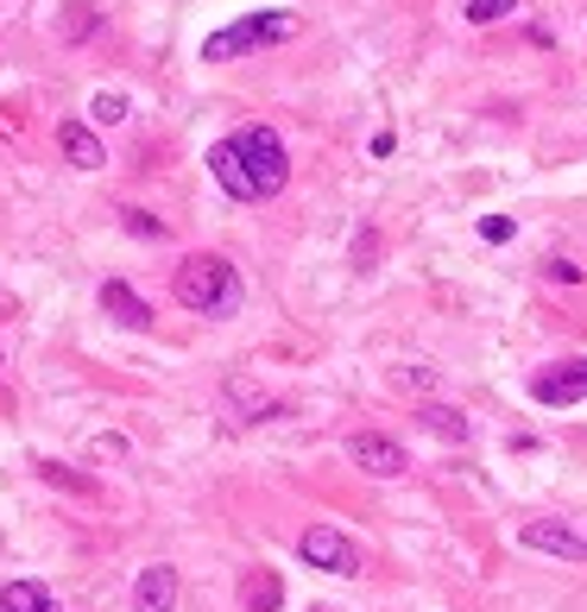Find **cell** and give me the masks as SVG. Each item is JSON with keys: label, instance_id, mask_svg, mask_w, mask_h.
<instances>
[{"label": "cell", "instance_id": "d6986e66", "mask_svg": "<svg viewBox=\"0 0 587 612\" xmlns=\"http://www.w3.org/2000/svg\"><path fill=\"white\" fill-rule=\"evenodd\" d=\"M543 272H550V279H556V284H582V265H575V259H550Z\"/></svg>", "mask_w": 587, "mask_h": 612}, {"label": "cell", "instance_id": "ffe728a7", "mask_svg": "<svg viewBox=\"0 0 587 612\" xmlns=\"http://www.w3.org/2000/svg\"><path fill=\"white\" fill-rule=\"evenodd\" d=\"M481 234L493 240V247H506V240H511V222H506V215H493V222H481Z\"/></svg>", "mask_w": 587, "mask_h": 612}, {"label": "cell", "instance_id": "8992f818", "mask_svg": "<svg viewBox=\"0 0 587 612\" xmlns=\"http://www.w3.org/2000/svg\"><path fill=\"white\" fill-rule=\"evenodd\" d=\"M531 398H537V405H550V410L582 405V398H587V360H562V366H550V373H537Z\"/></svg>", "mask_w": 587, "mask_h": 612}, {"label": "cell", "instance_id": "ba28073f", "mask_svg": "<svg viewBox=\"0 0 587 612\" xmlns=\"http://www.w3.org/2000/svg\"><path fill=\"white\" fill-rule=\"evenodd\" d=\"M133 607L139 612H178V568L153 562V568L133 581Z\"/></svg>", "mask_w": 587, "mask_h": 612}, {"label": "cell", "instance_id": "2e32d148", "mask_svg": "<svg viewBox=\"0 0 587 612\" xmlns=\"http://www.w3.org/2000/svg\"><path fill=\"white\" fill-rule=\"evenodd\" d=\"M95 32V7H70V20H64V38L77 45V38H89Z\"/></svg>", "mask_w": 587, "mask_h": 612}, {"label": "cell", "instance_id": "44dd1931", "mask_svg": "<svg viewBox=\"0 0 587 612\" xmlns=\"http://www.w3.org/2000/svg\"><path fill=\"white\" fill-rule=\"evenodd\" d=\"M309 612H329V607H309Z\"/></svg>", "mask_w": 587, "mask_h": 612}, {"label": "cell", "instance_id": "6da1fadb", "mask_svg": "<svg viewBox=\"0 0 587 612\" xmlns=\"http://www.w3.org/2000/svg\"><path fill=\"white\" fill-rule=\"evenodd\" d=\"M171 291H178V304L196 309V316H234V304H240V279H234L228 259H215V253L183 259V272Z\"/></svg>", "mask_w": 587, "mask_h": 612}, {"label": "cell", "instance_id": "30bf717a", "mask_svg": "<svg viewBox=\"0 0 587 612\" xmlns=\"http://www.w3.org/2000/svg\"><path fill=\"white\" fill-rule=\"evenodd\" d=\"M102 309L114 316V322H127V329H146V322H153L146 297H139L133 284H121V279H108V284H102Z\"/></svg>", "mask_w": 587, "mask_h": 612}, {"label": "cell", "instance_id": "4fadbf2b", "mask_svg": "<svg viewBox=\"0 0 587 612\" xmlns=\"http://www.w3.org/2000/svg\"><path fill=\"white\" fill-rule=\"evenodd\" d=\"M0 612H57V600H52V587H38V581H7L0 587Z\"/></svg>", "mask_w": 587, "mask_h": 612}, {"label": "cell", "instance_id": "9a60e30c", "mask_svg": "<svg viewBox=\"0 0 587 612\" xmlns=\"http://www.w3.org/2000/svg\"><path fill=\"white\" fill-rule=\"evenodd\" d=\"M511 7H518V0H467V20H474V26H493V20H506Z\"/></svg>", "mask_w": 587, "mask_h": 612}, {"label": "cell", "instance_id": "9c48e42d", "mask_svg": "<svg viewBox=\"0 0 587 612\" xmlns=\"http://www.w3.org/2000/svg\"><path fill=\"white\" fill-rule=\"evenodd\" d=\"M57 146H64V158H70L77 171H102V165H108L102 139L82 127V121H64V127H57Z\"/></svg>", "mask_w": 587, "mask_h": 612}, {"label": "cell", "instance_id": "7c38bea8", "mask_svg": "<svg viewBox=\"0 0 587 612\" xmlns=\"http://www.w3.org/2000/svg\"><path fill=\"white\" fill-rule=\"evenodd\" d=\"M208 165H215V183L228 190L234 203H259V196H253V183H247V171H240V158H234V139H222V146L208 152Z\"/></svg>", "mask_w": 587, "mask_h": 612}, {"label": "cell", "instance_id": "8fae6325", "mask_svg": "<svg viewBox=\"0 0 587 612\" xmlns=\"http://www.w3.org/2000/svg\"><path fill=\"white\" fill-rule=\"evenodd\" d=\"M240 607L247 612H284V581L272 568H247V581H240Z\"/></svg>", "mask_w": 587, "mask_h": 612}, {"label": "cell", "instance_id": "e0dca14e", "mask_svg": "<svg viewBox=\"0 0 587 612\" xmlns=\"http://www.w3.org/2000/svg\"><path fill=\"white\" fill-rule=\"evenodd\" d=\"M89 114H95L102 127H114V121H127V102H121V95H95V107H89Z\"/></svg>", "mask_w": 587, "mask_h": 612}, {"label": "cell", "instance_id": "5bb4252c", "mask_svg": "<svg viewBox=\"0 0 587 612\" xmlns=\"http://www.w3.org/2000/svg\"><path fill=\"white\" fill-rule=\"evenodd\" d=\"M417 417H424V430L442 435V442H467V435H474V430H467V417H461L455 405H424Z\"/></svg>", "mask_w": 587, "mask_h": 612}, {"label": "cell", "instance_id": "3957f363", "mask_svg": "<svg viewBox=\"0 0 587 612\" xmlns=\"http://www.w3.org/2000/svg\"><path fill=\"white\" fill-rule=\"evenodd\" d=\"M234 158H240V171H247V183H253V196H279L284 178H291V165H284V139L272 127L234 133Z\"/></svg>", "mask_w": 587, "mask_h": 612}, {"label": "cell", "instance_id": "ac0fdd59", "mask_svg": "<svg viewBox=\"0 0 587 612\" xmlns=\"http://www.w3.org/2000/svg\"><path fill=\"white\" fill-rule=\"evenodd\" d=\"M121 222H127L133 234H146V240H158V234H165V228H158V222H153V215H146V208H127Z\"/></svg>", "mask_w": 587, "mask_h": 612}, {"label": "cell", "instance_id": "5b68a950", "mask_svg": "<svg viewBox=\"0 0 587 612\" xmlns=\"http://www.w3.org/2000/svg\"><path fill=\"white\" fill-rule=\"evenodd\" d=\"M348 461L366 467V474H380V480H398V474L410 467L405 442H392V435H380V430H360L354 442H348Z\"/></svg>", "mask_w": 587, "mask_h": 612}, {"label": "cell", "instance_id": "277c9868", "mask_svg": "<svg viewBox=\"0 0 587 612\" xmlns=\"http://www.w3.org/2000/svg\"><path fill=\"white\" fill-rule=\"evenodd\" d=\"M297 549H304V562L309 568H323V575H360V549L335 531V524H309Z\"/></svg>", "mask_w": 587, "mask_h": 612}, {"label": "cell", "instance_id": "7a4b0ae2", "mask_svg": "<svg viewBox=\"0 0 587 612\" xmlns=\"http://www.w3.org/2000/svg\"><path fill=\"white\" fill-rule=\"evenodd\" d=\"M291 32H297L291 13H247V20H234V26L215 32L203 45V57L208 64H228V57H247V52H272V45H284Z\"/></svg>", "mask_w": 587, "mask_h": 612}, {"label": "cell", "instance_id": "52a82bcc", "mask_svg": "<svg viewBox=\"0 0 587 612\" xmlns=\"http://www.w3.org/2000/svg\"><path fill=\"white\" fill-rule=\"evenodd\" d=\"M518 543H524V549H537V556L587 562V536H575L568 524H550V518H537V524H524V531H518Z\"/></svg>", "mask_w": 587, "mask_h": 612}]
</instances>
